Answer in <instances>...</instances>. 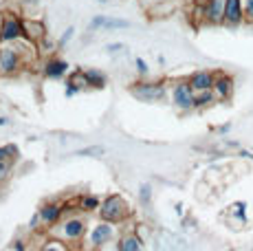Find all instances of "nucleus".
<instances>
[{
	"label": "nucleus",
	"mask_w": 253,
	"mask_h": 251,
	"mask_svg": "<svg viewBox=\"0 0 253 251\" xmlns=\"http://www.w3.org/2000/svg\"><path fill=\"white\" fill-rule=\"evenodd\" d=\"M126 203H124V199L121 196H117V194H113V196H108L104 203H101V218L104 220H108V223H115V220H121L126 216Z\"/></svg>",
	"instance_id": "f257e3e1"
},
{
	"label": "nucleus",
	"mask_w": 253,
	"mask_h": 251,
	"mask_svg": "<svg viewBox=\"0 0 253 251\" xmlns=\"http://www.w3.org/2000/svg\"><path fill=\"white\" fill-rule=\"evenodd\" d=\"M22 66L20 51L16 46H2L0 49V75H11Z\"/></svg>",
	"instance_id": "f03ea898"
},
{
	"label": "nucleus",
	"mask_w": 253,
	"mask_h": 251,
	"mask_svg": "<svg viewBox=\"0 0 253 251\" xmlns=\"http://www.w3.org/2000/svg\"><path fill=\"white\" fill-rule=\"evenodd\" d=\"M194 101H196V90L192 88V84L189 82H178L174 86V104L183 110H189V108H196Z\"/></svg>",
	"instance_id": "7ed1b4c3"
},
{
	"label": "nucleus",
	"mask_w": 253,
	"mask_h": 251,
	"mask_svg": "<svg viewBox=\"0 0 253 251\" xmlns=\"http://www.w3.org/2000/svg\"><path fill=\"white\" fill-rule=\"evenodd\" d=\"M20 38H24L22 20H18L16 16H4L2 29H0V40L2 42H18Z\"/></svg>",
	"instance_id": "20e7f679"
},
{
	"label": "nucleus",
	"mask_w": 253,
	"mask_h": 251,
	"mask_svg": "<svg viewBox=\"0 0 253 251\" xmlns=\"http://www.w3.org/2000/svg\"><path fill=\"white\" fill-rule=\"evenodd\" d=\"M225 4H227V0H205V2H203L205 20L211 22V25L225 22Z\"/></svg>",
	"instance_id": "39448f33"
},
{
	"label": "nucleus",
	"mask_w": 253,
	"mask_h": 251,
	"mask_svg": "<svg viewBox=\"0 0 253 251\" xmlns=\"http://www.w3.org/2000/svg\"><path fill=\"white\" fill-rule=\"evenodd\" d=\"M245 20V2L242 0H227L225 4V25L238 27Z\"/></svg>",
	"instance_id": "423d86ee"
},
{
	"label": "nucleus",
	"mask_w": 253,
	"mask_h": 251,
	"mask_svg": "<svg viewBox=\"0 0 253 251\" xmlns=\"http://www.w3.org/2000/svg\"><path fill=\"white\" fill-rule=\"evenodd\" d=\"M132 95H137L143 101H154V99H161L165 95V86L163 84H134Z\"/></svg>",
	"instance_id": "0eeeda50"
},
{
	"label": "nucleus",
	"mask_w": 253,
	"mask_h": 251,
	"mask_svg": "<svg viewBox=\"0 0 253 251\" xmlns=\"http://www.w3.org/2000/svg\"><path fill=\"white\" fill-rule=\"evenodd\" d=\"M189 84L196 93H203V90H213V84H216V75L211 71H196L192 77H189Z\"/></svg>",
	"instance_id": "6e6552de"
},
{
	"label": "nucleus",
	"mask_w": 253,
	"mask_h": 251,
	"mask_svg": "<svg viewBox=\"0 0 253 251\" xmlns=\"http://www.w3.org/2000/svg\"><path fill=\"white\" fill-rule=\"evenodd\" d=\"M233 93V80L229 75H216V84H213V95L218 99H229Z\"/></svg>",
	"instance_id": "1a4fd4ad"
},
{
	"label": "nucleus",
	"mask_w": 253,
	"mask_h": 251,
	"mask_svg": "<svg viewBox=\"0 0 253 251\" xmlns=\"http://www.w3.org/2000/svg\"><path fill=\"white\" fill-rule=\"evenodd\" d=\"M110 236H113V227H110L108 220H106V223L97 225L95 229H92V234H90V245H92V247H101L104 243H108Z\"/></svg>",
	"instance_id": "9d476101"
},
{
	"label": "nucleus",
	"mask_w": 253,
	"mask_h": 251,
	"mask_svg": "<svg viewBox=\"0 0 253 251\" xmlns=\"http://www.w3.org/2000/svg\"><path fill=\"white\" fill-rule=\"evenodd\" d=\"M22 29H24V38L31 42L36 40H42L46 36V27L38 20H31V22H22Z\"/></svg>",
	"instance_id": "9b49d317"
},
{
	"label": "nucleus",
	"mask_w": 253,
	"mask_h": 251,
	"mask_svg": "<svg viewBox=\"0 0 253 251\" xmlns=\"http://www.w3.org/2000/svg\"><path fill=\"white\" fill-rule=\"evenodd\" d=\"M90 27H92V29H97V27H104V29H128V27H130V22H128V20H119V18H104V16H97V18H92Z\"/></svg>",
	"instance_id": "f8f14e48"
},
{
	"label": "nucleus",
	"mask_w": 253,
	"mask_h": 251,
	"mask_svg": "<svg viewBox=\"0 0 253 251\" xmlns=\"http://www.w3.org/2000/svg\"><path fill=\"white\" fill-rule=\"evenodd\" d=\"M66 71H69V64H66L64 60H48L44 73H46V77H62Z\"/></svg>",
	"instance_id": "ddd939ff"
},
{
	"label": "nucleus",
	"mask_w": 253,
	"mask_h": 251,
	"mask_svg": "<svg viewBox=\"0 0 253 251\" xmlns=\"http://www.w3.org/2000/svg\"><path fill=\"white\" fill-rule=\"evenodd\" d=\"M60 214H62V207L60 205H44L40 209V218H42V223H46V225H53L57 218H60Z\"/></svg>",
	"instance_id": "4468645a"
},
{
	"label": "nucleus",
	"mask_w": 253,
	"mask_h": 251,
	"mask_svg": "<svg viewBox=\"0 0 253 251\" xmlns=\"http://www.w3.org/2000/svg\"><path fill=\"white\" fill-rule=\"evenodd\" d=\"M62 234H64L66 238H71V240L80 238V236L84 234V223H82V220H66L64 229H62Z\"/></svg>",
	"instance_id": "2eb2a0df"
},
{
	"label": "nucleus",
	"mask_w": 253,
	"mask_h": 251,
	"mask_svg": "<svg viewBox=\"0 0 253 251\" xmlns=\"http://www.w3.org/2000/svg\"><path fill=\"white\" fill-rule=\"evenodd\" d=\"M84 73H86V80H88L90 88H104V86H106V75L101 73V71L88 69V71H84Z\"/></svg>",
	"instance_id": "dca6fc26"
},
{
	"label": "nucleus",
	"mask_w": 253,
	"mask_h": 251,
	"mask_svg": "<svg viewBox=\"0 0 253 251\" xmlns=\"http://www.w3.org/2000/svg\"><path fill=\"white\" fill-rule=\"evenodd\" d=\"M119 251H141V240L137 236H126L119 243Z\"/></svg>",
	"instance_id": "f3484780"
},
{
	"label": "nucleus",
	"mask_w": 253,
	"mask_h": 251,
	"mask_svg": "<svg viewBox=\"0 0 253 251\" xmlns=\"http://www.w3.org/2000/svg\"><path fill=\"white\" fill-rule=\"evenodd\" d=\"M213 99H216L213 90H203V93H198V95H196V101H194V106H196V108H203V106L213 104Z\"/></svg>",
	"instance_id": "a211bd4d"
},
{
	"label": "nucleus",
	"mask_w": 253,
	"mask_h": 251,
	"mask_svg": "<svg viewBox=\"0 0 253 251\" xmlns=\"http://www.w3.org/2000/svg\"><path fill=\"white\" fill-rule=\"evenodd\" d=\"M174 7H176V4H174L172 0H168V2H161V4H157V7H152V16L163 18V16H168V13H172Z\"/></svg>",
	"instance_id": "6ab92c4d"
},
{
	"label": "nucleus",
	"mask_w": 253,
	"mask_h": 251,
	"mask_svg": "<svg viewBox=\"0 0 253 251\" xmlns=\"http://www.w3.org/2000/svg\"><path fill=\"white\" fill-rule=\"evenodd\" d=\"M69 84H73L75 88H86L88 86V80H86V73L84 71H75L71 77H69Z\"/></svg>",
	"instance_id": "aec40b11"
},
{
	"label": "nucleus",
	"mask_w": 253,
	"mask_h": 251,
	"mask_svg": "<svg viewBox=\"0 0 253 251\" xmlns=\"http://www.w3.org/2000/svg\"><path fill=\"white\" fill-rule=\"evenodd\" d=\"M92 154H97V157H101V154H104V148H99V146L86 148V150H80V152H77V157H92Z\"/></svg>",
	"instance_id": "412c9836"
},
{
	"label": "nucleus",
	"mask_w": 253,
	"mask_h": 251,
	"mask_svg": "<svg viewBox=\"0 0 253 251\" xmlns=\"http://www.w3.org/2000/svg\"><path fill=\"white\" fill-rule=\"evenodd\" d=\"M82 207H84V209H97L99 201H97L95 196H86V199H82Z\"/></svg>",
	"instance_id": "4be33fe9"
},
{
	"label": "nucleus",
	"mask_w": 253,
	"mask_h": 251,
	"mask_svg": "<svg viewBox=\"0 0 253 251\" xmlns=\"http://www.w3.org/2000/svg\"><path fill=\"white\" fill-rule=\"evenodd\" d=\"M16 152H18L16 146H4V148H0V161H4L7 157H13Z\"/></svg>",
	"instance_id": "5701e85b"
},
{
	"label": "nucleus",
	"mask_w": 253,
	"mask_h": 251,
	"mask_svg": "<svg viewBox=\"0 0 253 251\" xmlns=\"http://www.w3.org/2000/svg\"><path fill=\"white\" fill-rule=\"evenodd\" d=\"M245 18L253 22V0H245Z\"/></svg>",
	"instance_id": "b1692460"
},
{
	"label": "nucleus",
	"mask_w": 253,
	"mask_h": 251,
	"mask_svg": "<svg viewBox=\"0 0 253 251\" xmlns=\"http://www.w3.org/2000/svg\"><path fill=\"white\" fill-rule=\"evenodd\" d=\"M73 33H75V29H73V27H69V29H66V33H64V36H62V44H66V42H69L71 40V38H73Z\"/></svg>",
	"instance_id": "393cba45"
},
{
	"label": "nucleus",
	"mask_w": 253,
	"mask_h": 251,
	"mask_svg": "<svg viewBox=\"0 0 253 251\" xmlns=\"http://www.w3.org/2000/svg\"><path fill=\"white\" fill-rule=\"evenodd\" d=\"M7 172H9V166L4 161H0V181H4V178H7Z\"/></svg>",
	"instance_id": "a878e982"
},
{
	"label": "nucleus",
	"mask_w": 253,
	"mask_h": 251,
	"mask_svg": "<svg viewBox=\"0 0 253 251\" xmlns=\"http://www.w3.org/2000/svg\"><path fill=\"white\" fill-rule=\"evenodd\" d=\"M141 201H143V203L150 201V187H148V185L141 187Z\"/></svg>",
	"instance_id": "bb28decb"
},
{
	"label": "nucleus",
	"mask_w": 253,
	"mask_h": 251,
	"mask_svg": "<svg viewBox=\"0 0 253 251\" xmlns=\"http://www.w3.org/2000/svg\"><path fill=\"white\" fill-rule=\"evenodd\" d=\"M137 69H139V73H148V64L141 57H137Z\"/></svg>",
	"instance_id": "cd10ccee"
},
{
	"label": "nucleus",
	"mask_w": 253,
	"mask_h": 251,
	"mask_svg": "<svg viewBox=\"0 0 253 251\" xmlns=\"http://www.w3.org/2000/svg\"><path fill=\"white\" fill-rule=\"evenodd\" d=\"M42 251H62V247H60V245H57V243H48V245H46V247L42 249Z\"/></svg>",
	"instance_id": "c85d7f7f"
},
{
	"label": "nucleus",
	"mask_w": 253,
	"mask_h": 251,
	"mask_svg": "<svg viewBox=\"0 0 253 251\" xmlns=\"http://www.w3.org/2000/svg\"><path fill=\"white\" fill-rule=\"evenodd\" d=\"M66 86H69V88H66V97H73V95H75L77 90H80V88H75L73 84H66Z\"/></svg>",
	"instance_id": "c756f323"
},
{
	"label": "nucleus",
	"mask_w": 253,
	"mask_h": 251,
	"mask_svg": "<svg viewBox=\"0 0 253 251\" xmlns=\"http://www.w3.org/2000/svg\"><path fill=\"white\" fill-rule=\"evenodd\" d=\"M124 49V44H108V51L110 53H117V51H121Z\"/></svg>",
	"instance_id": "7c9ffc66"
},
{
	"label": "nucleus",
	"mask_w": 253,
	"mask_h": 251,
	"mask_svg": "<svg viewBox=\"0 0 253 251\" xmlns=\"http://www.w3.org/2000/svg\"><path fill=\"white\" fill-rule=\"evenodd\" d=\"M9 122V119L7 117H0V126H4V124H7Z\"/></svg>",
	"instance_id": "2f4dec72"
},
{
	"label": "nucleus",
	"mask_w": 253,
	"mask_h": 251,
	"mask_svg": "<svg viewBox=\"0 0 253 251\" xmlns=\"http://www.w3.org/2000/svg\"><path fill=\"white\" fill-rule=\"evenodd\" d=\"M27 2H31V4H33V2H38V0H27Z\"/></svg>",
	"instance_id": "473e14b6"
},
{
	"label": "nucleus",
	"mask_w": 253,
	"mask_h": 251,
	"mask_svg": "<svg viewBox=\"0 0 253 251\" xmlns=\"http://www.w3.org/2000/svg\"><path fill=\"white\" fill-rule=\"evenodd\" d=\"M99 2H104V0H99Z\"/></svg>",
	"instance_id": "72a5a7b5"
}]
</instances>
